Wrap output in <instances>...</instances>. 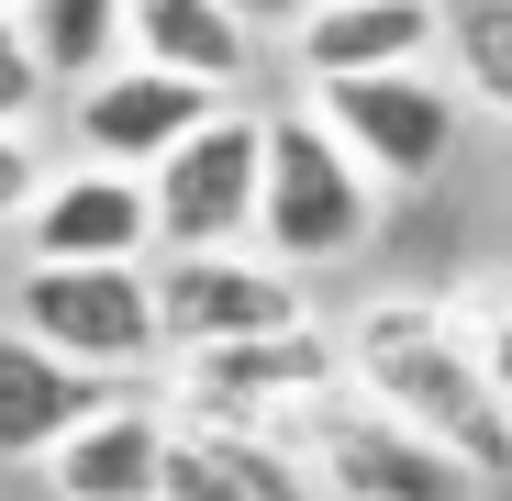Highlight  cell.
<instances>
[{"mask_svg": "<svg viewBox=\"0 0 512 501\" xmlns=\"http://www.w3.org/2000/svg\"><path fill=\"white\" fill-rule=\"evenodd\" d=\"M334 357H346V390L368 412H390L401 435H423L435 457H457L468 479H512V435H501V412H490V379L468 357V323L446 301H368L346 334H334Z\"/></svg>", "mask_w": 512, "mask_h": 501, "instance_id": "cell-1", "label": "cell"}, {"mask_svg": "<svg viewBox=\"0 0 512 501\" xmlns=\"http://www.w3.org/2000/svg\"><path fill=\"white\" fill-rule=\"evenodd\" d=\"M379 223V190L346 167V145H334L312 112H279L268 134H256V245H268V268H346L357 245Z\"/></svg>", "mask_w": 512, "mask_h": 501, "instance_id": "cell-2", "label": "cell"}, {"mask_svg": "<svg viewBox=\"0 0 512 501\" xmlns=\"http://www.w3.org/2000/svg\"><path fill=\"white\" fill-rule=\"evenodd\" d=\"M279 446L301 457V479H312L323 501H468V490H479L457 457H435L423 435H401L390 412H368L357 390L301 401L290 424H279Z\"/></svg>", "mask_w": 512, "mask_h": 501, "instance_id": "cell-3", "label": "cell"}, {"mask_svg": "<svg viewBox=\"0 0 512 501\" xmlns=\"http://www.w3.org/2000/svg\"><path fill=\"white\" fill-rule=\"evenodd\" d=\"M312 123L346 145V167L368 190H412L457 156V90L435 67H379V78H323Z\"/></svg>", "mask_w": 512, "mask_h": 501, "instance_id": "cell-4", "label": "cell"}, {"mask_svg": "<svg viewBox=\"0 0 512 501\" xmlns=\"http://www.w3.org/2000/svg\"><path fill=\"white\" fill-rule=\"evenodd\" d=\"M256 112H212L201 134H179L156 167H145V212H156V245L167 257H212V245H245L256 234Z\"/></svg>", "mask_w": 512, "mask_h": 501, "instance_id": "cell-5", "label": "cell"}, {"mask_svg": "<svg viewBox=\"0 0 512 501\" xmlns=\"http://www.w3.org/2000/svg\"><path fill=\"white\" fill-rule=\"evenodd\" d=\"M179 390H190V424L279 435L301 401L346 390V357H334L323 323H290V334H245V346H201V357H179Z\"/></svg>", "mask_w": 512, "mask_h": 501, "instance_id": "cell-6", "label": "cell"}, {"mask_svg": "<svg viewBox=\"0 0 512 501\" xmlns=\"http://www.w3.org/2000/svg\"><path fill=\"white\" fill-rule=\"evenodd\" d=\"M145 301H156V346H179V357L312 323L301 279L268 268V257H245V245H212V257H167V268H145Z\"/></svg>", "mask_w": 512, "mask_h": 501, "instance_id": "cell-7", "label": "cell"}, {"mask_svg": "<svg viewBox=\"0 0 512 501\" xmlns=\"http://www.w3.org/2000/svg\"><path fill=\"white\" fill-rule=\"evenodd\" d=\"M12 334H34L45 357L90 368V379H123V368H145V357H156L145 268H23Z\"/></svg>", "mask_w": 512, "mask_h": 501, "instance_id": "cell-8", "label": "cell"}, {"mask_svg": "<svg viewBox=\"0 0 512 501\" xmlns=\"http://www.w3.org/2000/svg\"><path fill=\"white\" fill-rule=\"evenodd\" d=\"M212 112H223L212 90H190V78H167V67H134V56H112L90 90H67L78 167H112V179H145V167L179 145V134H201Z\"/></svg>", "mask_w": 512, "mask_h": 501, "instance_id": "cell-9", "label": "cell"}, {"mask_svg": "<svg viewBox=\"0 0 512 501\" xmlns=\"http://www.w3.org/2000/svg\"><path fill=\"white\" fill-rule=\"evenodd\" d=\"M23 245H34V268H145V245H156L145 179H112V167H67V179H45V190H34Z\"/></svg>", "mask_w": 512, "mask_h": 501, "instance_id": "cell-10", "label": "cell"}, {"mask_svg": "<svg viewBox=\"0 0 512 501\" xmlns=\"http://www.w3.org/2000/svg\"><path fill=\"white\" fill-rule=\"evenodd\" d=\"M290 56L323 78H379V67H423L435 56V0H312L290 23Z\"/></svg>", "mask_w": 512, "mask_h": 501, "instance_id": "cell-11", "label": "cell"}, {"mask_svg": "<svg viewBox=\"0 0 512 501\" xmlns=\"http://www.w3.org/2000/svg\"><path fill=\"white\" fill-rule=\"evenodd\" d=\"M112 401V379H90V368H67V357H45L34 334H12L0 323V457H56L90 412Z\"/></svg>", "mask_w": 512, "mask_h": 501, "instance_id": "cell-12", "label": "cell"}, {"mask_svg": "<svg viewBox=\"0 0 512 501\" xmlns=\"http://www.w3.org/2000/svg\"><path fill=\"white\" fill-rule=\"evenodd\" d=\"M56 501H156L167 490V412L145 401H101L56 457H45Z\"/></svg>", "mask_w": 512, "mask_h": 501, "instance_id": "cell-13", "label": "cell"}, {"mask_svg": "<svg viewBox=\"0 0 512 501\" xmlns=\"http://www.w3.org/2000/svg\"><path fill=\"white\" fill-rule=\"evenodd\" d=\"M156 501H323L279 435L234 424H167V490Z\"/></svg>", "mask_w": 512, "mask_h": 501, "instance_id": "cell-14", "label": "cell"}, {"mask_svg": "<svg viewBox=\"0 0 512 501\" xmlns=\"http://www.w3.org/2000/svg\"><path fill=\"white\" fill-rule=\"evenodd\" d=\"M123 56L134 67H167L190 78V90H234V78L256 67V34L223 23V0H123Z\"/></svg>", "mask_w": 512, "mask_h": 501, "instance_id": "cell-15", "label": "cell"}, {"mask_svg": "<svg viewBox=\"0 0 512 501\" xmlns=\"http://www.w3.org/2000/svg\"><path fill=\"white\" fill-rule=\"evenodd\" d=\"M23 56L45 67V90H90L123 56V0H23Z\"/></svg>", "mask_w": 512, "mask_h": 501, "instance_id": "cell-16", "label": "cell"}, {"mask_svg": "<svg viewBox=\"0 0 512 501\" xmlns=\"http://www.w3.org/2000/svg\"><path fill=\"white\" fill-rule=\"evenodd\" d=\"M435 56L479 112L512 123V0H435Z\"/></svg>", "mask_w": 512, "mask_h": 501, "instance_id": "cell-17", "label": "cell"}, {"mask_svg": "<svg viewBox=\"0 0 512 501\" xmlns=\"http://www.w3.org/2000/svg\"><path fill=\"white\" fill-rule=\"evenodd\" d=\"M468 357H479L490 412H501V435H512V301H501V312H468Z\"/></svg>", "mask_w": 512, "mask_h": 501, "instance_id": "cell-18", "label": "cell"}, {"mask_svg": "<svg viewBox=\"0 0 512 501\" xmlns=\"http://www.w3.org/2000/svg\"><path fill=\"white\" fill-rule=\"evenodd\" d=\"M34 101H45V67L23 56V23L0 12V123H23V134H34Z\"/></svg>", "mask_w": 512, "mask_h": 501, "instance_id": "cell-19", "label": "cell"}, {"mask_svg": "<svg viewBox=\"0 0 512 501\" xmlns=\"http://www.w3.org/2000/svg\"><path fill=\"white\" fill-rule=\"evenodd\" d=\"M34 190H45L34 134H23V123H0V223H23V212H34Z\"/></svg>", "mask_w": 512, "mask_h": 501, "instance_id": "cell-20", "label": "cell"}, {"mask_svg": "<svg viewBox=\"0 0 512 501\" xmlns=\"http://www.w3.org/2000/svg\"><path fill=\"white\" fill-rule=\"evenodd\" d=\"M301 12H312V0H223V23H234V34H290Z\"/></svg>", "mask_w": 512, "mask_h": 501, "instance_id": "cell-21", "label": "cell"}, {"mask_svg": "<svg viewBox=\"0 0 512 501\" xmlns=\"http://www.w3.org/2000/svg\"><path fill=\"white\" fill-rule=\"evenodd\" d=\"M0 12H23V0H0Z\"/></svg>", "mask_w": 512, "mask_h": 501, "instance_id": "cell-22", "label": "cell"}]
</instances>
